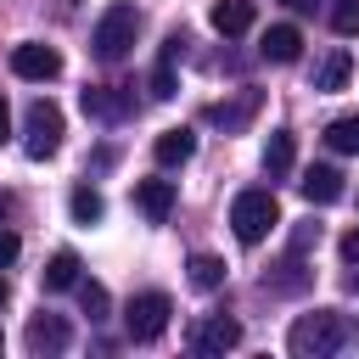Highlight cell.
<instances>
[{
	"label": "cell",
	"instance_id": "obj_19",
	"mask_svg": "<svg viewBox=\"0 0 359 359\" xmlns=\"http://www.w3.org/2000/svg\"><path fill=\"white\" fill-rule=\"evenodd\" d=\"M129 107H135V101H129L123 90H84V112H90V118H107V123H112V118H123Z\"/></svg>",
	"mask_w": 359,
	"mask_h": 359
},
{
	"label": "cell",
	"instance_id": "obj_14",
	"mask_svg": "<svg viewBox=\"0 0 359 359\" xmlns=\"http://www.w3.org/2000/svg\"><path fill=\"white\" fill-rule=\"evenodd\" d=\"M297 185H303V196H309L314 208H325V202H337V196H342V174H337V168H325V163H314Z\"/></svg>",
	"mask_w": 359,
	"mask_h": 359
},
{
	"label": "cell",
	"instance_id": "obj_25",
	"mask_svg": "<svg viewBox=\"0 0 359 359\" xmlns=\"http://www.w3.org/2000/svg\"><path fill=\"white\" fill-rule=\"evenodd\" d=\"M79 303H84V314H90V320H107V286L84 280V286H79Z\"/></svg>",
	"mask_w": 359,
	"mask_h": 359
},
{
	"label": "cell",
	"instance_id": "obj_27",
	"mask_svg": "<svg viewBox=\"0 0 359 359\" xmlns=\"http://www.w3.org/2000/svg\"><path fill=\"white\" fill-rule=\"evenodd\" d=\"M17 252H22V241H17L11 230H0V269H6V264H17Z\"/></svg>",
	"mask_w": 359,
	"mask_h": 359
},
{
	"label": "cell",
	"instance_id": "obj_18",
	"mask_svg": "<svg viewBox=\"0 0 359 359\" xmlns=\"http://www.w3.org/2000/svg\"><path fill=\"white\" fill-rule=\"evenodd\" d=\"M45 292H67V286H79V252H50V264H45Z\"/></svg>",
	"mask_w": 359,
	"mask_h": 359
},
{
	"label": "cell",
	"instance_id": "obj_30",
	"mask_svg": "<svg viewBox=\"0 0 359 359\" xmlns=\"http://www.w3.org/2000/svg\"><path fill=\"white\" fill-rule=\"evenodd\" d=\"M280 6H292V11H314L320 0H280Z\"/></svg>",
	"mask_w": 359,
	"mask_h": 359
},
{
	"label": "cell",
	"instance_id": "obj_22",
	"mask_svg": "<svg viewBox=\"0 0 359 359\" xmlns=\"http://www.w3.org/2000/svg\"><path fill=\"white\" fill-rule=\"evenodd\" d=\"M191 286H202V292L224 286V258H213V252H196V258H191Z\"/></svg>",
	"mask_w": 359,
	"mask_h": 359
},
{
	"label": "cell",
	"instance_id": "obj_7",
	"mask_svg": "<svg viewBox=\"0 0 359 359\" xmlns=\"http://www.w3.org/2000/svg\"><path fill=\"white\" fill-rule=\"evenodd\" d=\"M191 348H196V353H230V348H241V320L208 314V320L191 331Z\"/></svg>",
	"mask_w": 359,
	"mask_h": 359
},
{
	"label": "cell",
	"instance_id": "obj_15",
	"mask_svg": "<svg viewBox=\"0 0 359 359\" xmlns=\"http://www.w3.org/2000/svg\"><path fill=\"white\" fill-rule=\"evenodd\" d=\"M258 112V90H241L236 101H213L208 107V123H224V129H241L247 118Z\"/></svg>",
	"mask_w": 359,
	"mask_h": 359
},
{
	"label": "cell",
	"instance_id": "obj_17",
	"mask_svg": "<svg viewBox=\"0 0 359 359\" xmlns=\"http://www.w3.org/2000/svg\"><path fill=\"white\" fill-rule=\"evenodd\" d=\"M348 79H353V56H348V50H331V56H325V62L314 67V90H320V95L342 90Z\"/></svg>",
	"mask_w": 359,
	"mask_h": 359
},
{
	"label": "cell",
	"instance_id": "obj_4",
	"mask_svg": "<svg viewBox=\"0 0 359 359\" xmlns=\"http://www.w3.org/2000/svg\"><path fill=\"white\" fill-rule=\"evenodd\" d=\"M168 314H174L168 292H140V297H129V309H123L129 342H157V337L168 331Z\"/></svg>",
	"mask_w": 359,
	"mask_h": 359
},
{
	"label": "cell",
	"instance_id": "obj_8",
	"mask_svg": "<svg viewBox=\"0 0 359 359\" xmlns=\"http://www.w3.org/2000/svg\"><path fill=\"white\" fill-rule=\"evenodd\" d=\"M22 342H28V353H62L73 342V325L62 314H34L28 331H22Z\"/></svg>",
	"mask_w": 359,
	"mask_h": 359
},
{
	"label": "cell",
	"instance_id": "obj_6",
	"mask_svg": "<svg viewBox=\"0 0 359 359\" xmlns=\"http://www.w3.org/2000/svg\"><path fill=\"white\" fill-rule=\"evenodd\" d=\"M11 73L28 79V84H45V79L62 73V50H50V45H17L11 50Z\"/></svg>",
	"mask_w": 359,
	"mask_h": 359
},
{
	"label": "cell",
	"instance_id": "obj_28",
	"mask_svg": "<svg viewBox=\"0 0 359 359\" xmlns=\"http://www.w3.org/2000/svg\"><path fill=\"white\" fill-rule=\"evenodd\" d=\"M342 258H348V264H359V224L342 236Z\"/></svg>",
	"mask_w": 359,
	"mask_h": 359
},
{
	"label": "cell",
	"instance_id": "obj_9",
	"mask_svg": "<svg viewBox=\"0 0 359 359\" xmlns=\"http://www.w3.org/2000/svg\"><path fill=\"white\" fill-rule=\"evenodd\" d=\"M135 208H140L151 224H163V219L174 213V180H135Z\"/></svg>",
	"mask_w": 359,
	"mask_h": 359
},
{
	"label": "cell",
	"instance_id": "obj_2",
	"mask_svg": "<svg viewBox=\"0 0 359 359\" xmlns=\"http://www.w3.org/2000/svg\"><path fill=\"white\" fill-rule=\"evenodd\" d=\"M135 34H140V11H135L129 0H112V6L101 11V22H95L90 45H95V56H101V62H123V56H129V45H135Z\"/></svg>",
	"mask_w": 359,
	"mask_h": 359
},
{
	"label": "cell",
	"instance_id": "obj_33",
	"mask_svg": "<svg viewBox=\"0 0 359 359\" xmlns=\"http://www.w3.org/2000/svg\"><path fill=\"white\" fill-rule=\"evenodd\" d=\"M6 297H11V286H6V280H0V309H6Z\"/></svg>",
	"mask_w": 359,
	"mask_h": 359
},
{
	"label": "cell",
	"instance_id": "obj_20",
	"mask_svg": "<svg viewBox=\"0 0 359 359\" xmlns=\"http://www.w3.org/2000/svg\"><path fill=\"white\" fill-rule=\"evenodd\" d=\"M67 213H73V224H95V219L107 213V202H101L95 185H79V191L67 196Z\"/></svg>",
	"mask_w": 359,
	"mask_h": 359
},
{
	"label": "cell",
	"instance_id": "obj_3",
	"mask_svg": "<svg viewBox=\"0 0 359 359\" xmlns=\"http://www.w3.org/2000/svg\"><path fill=\"white\" fill-rule=\"evenodd\" d=\"M275 224H280V202H275L269 191H241V196L230 202V230H236L241 247H258Z\"/></svg>",
	"mask_w": 359,
	"mask_h": 359
},
{
	"label": "cell",
	"instance_id": "obj_24",
	"mask_svg": "<svg viewBox=\"0 0 359 359\" xmlns=\"http://www.w3.org/2000/svg\"><path fill=\"white\" fill-rule=\"evenodd\" d=\"M325 11H331V28H337L342 39H353V34H359V0H331Z\"/></svg>",
	"mask_w": 359,
	"mask_h": 359
},
{
	"label": "cell",
	"instance_id": "obj_31",
	"mask_svg": "<svg viewBox=\"0 0 359 359\" xmlns=\"http://www.w3.org/2000/svg\"><path fill=\"white\" fill-rule=\"evenodd\" d=\"M6 213H11V196H6V191H0V219H6Z\"/></svg>",
	"mask_w": 359,
	"mask_h": 359
},
{
	"label": "cell",
	"instance_id": "obj_13",
	"mask_svg": "<svg viewBox=\"0 0 359 359\" xmlns=\"http://www.w3.org/2000/svg\"><path fill=\"white\" fill-rule=\"evenodd\" d=\"M258 50H264L269 62H297V50H303V34H297L292 22H275V28H264Z\"/></svg>",
	"mask_w": 359,
	"mask_h": 359
},
{
	"label": "cell",
	"instance_id": "obj_12",
	"mask_svg": "<svg viewBox=\"0 0 359 359\" xmlns=\"http://www.w3.org/2000/svg\"><path fill=\"white\" fill-rule=\"evenodd\" d=\"M208 22H213V34L236 39V34H247V28H252V0H213Z\"/></svg>",
	"mask_w": 359,
	"mask_h": 359
},
{
	"label": "cell",
	"instance_id": "obj_1",
	"mask_svg": "<svg viewBox=\"0 0 359 359\" xmlns=\"http://www.w3.org/2000/svg\"><path fill=\"white\" fill-rule=\"evenodd\" d=\"M353 320L348 314H337V309H314V314H297L292 320V331H286V348L297 353V359H331V353H342L348 342H353Z\"/></svg>",
	"mask_w": 359,
	"mask_h": 359
},
{
	"label": "cell",
	"instance_id": "obj_16",
	"mask_svg": "<svg viewBox=\"0 0 359 359\" xmlns=\"http://www.w3.org/2000/svg\"><path fill=\"white\" fill-rule=\"evenodd\" d=\"M292 157H297L292 129H275V135L264 140V174H269V180H286V174H292Z\"/></svg>",
	"mask_w": 359,
	"mask_h": 359
},
{
	"label": "cell",
	"instance_id": "obj_5",
	"mask_svg": "<svg viewBox=\"0 0 359 359\" xmlns=\"http://www.w3.org/2000/svg\"><path fill=\"white\" fill-rule=\"evenodd\" d=\"M56 146H62V112L50 101H34L28 107V140H22V151L34 163H45V157H56Z\"/></svg>",
	"mask_w": 359,
	"mask_h": 359
},
{
	"label": "cell",
	"instance_id": "obj_11",
	"mask_svg": "<svg viewBox=\"0 0 359 359\" xmlns=\"http://www.w3.org/2000/svg\"><path fill=\"white\" fill-rule=\"evenodd\" d=\"M151 157H157L163 168H180V163L196 157V135H191V129H163V135L151 140Z\"/></svg>",
	"mask_w": 359,
	"mask_h": 359
},
{
	"label": "cell",
	"instance_id": "obj_29",
	"mask_svg": "<svg viewBox=\"0 0 359 359\" xmlns=\"http://www.w3.org/2000/svg\"><path fill=\"white\" fill-rule=\"evenodd\" d=\"M11 140V112H6V101H0V146Z\"/></svg>",
	"mask_w": 359,
	"mask_h": 359
},
{
	"label": "cell",
	"instance_id": "obj_26",
	"mask_svg": "<svg viewBox=\"0 0 359 359\" xmlns=\"http://www.w3.org/2000/svg\"><path fill=\"white\" fill-rule=\"evenodd\" d=\"M320 241V224H297V236H292V252H309Z\"/></svg>",
	"mask_w": 359,
	"mask_h": 359
},
{
	"label": "cell",
	"instance_id": "obj_21",
	"mask_svg": "<svg viewBox=\"0 0 359 359\" xmlns=\"http://www.w3.org/2000/svg\"><path fill=\"white\" fill-rule=\"evenodd\" d=\"M309 286V275H303V252H292L286 264H280V275H264V292H303Z\"/></svg>",
	"mask_w": 359,
	"mask_h": 359
},
{
	"label": "cell",
	"instance_id": "obj_23",
	"mask_svg": "<svg viewBox=\"0 0 359 359\" xmlns=\"http://www.w3.org/2000/svg\"><path fill=\"white\" fill-rule=\"evenodd\" d=\"M325 146H331V151H359V112H348V118H331V129H325Z\"/></svg>",
	"mask_w": 359,
	"mask_h": 359
},
{
	"label": "cell",
	"instance_id": "obj_32",
	"mask_svg": "<svg viewBox=\"0 0 359 359\" xmlns=\"http://www.w3.org/2000/svg\"><path fill=\"white\" fill-rule=\"evenodd\" d=\"M348 292H359V269H353V275H348Z\"/></svg>",
	"mask_w": 359,
	"mask_h": 359
},
{
	"label": "cell",
	"instance_id": "obj_10",
	"mask_svg": "<svg viewBox=\"0 0 359 359\" xmlns=\"http://www.w3.org/2000/svg\"><path fill=\"white\" fill-rule=\"evenodd\" d=\"M185 56V34H168L163 39V56H157V67H151V101H168L174 95V62Z\"/></svg>",
	"mask_w": 359,
	"mask_h": 359
}]
</instances>
